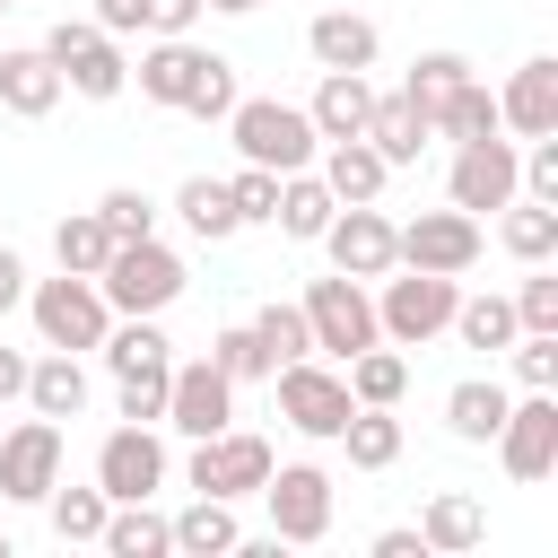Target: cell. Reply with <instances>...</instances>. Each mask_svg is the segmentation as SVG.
<instances>
[{"label":"cell","instance_id":"1","mask_svg":"<svg viewBox=\"0 0 558 558\" xmlns=\"http://www.w3.org/2000/svg\"><path fill=\"white\" fill-rule=\"evenodd\" d=\"M227 140H235L244 166H270V174H296V166H314V148H323V131L305 122V105H279V96H235Z\"/></svg>","mask_w":558,"mask_h":558},{"label":"cell","instance_id":"2","mask_svg":"<svg viewBox=\"0 0 558 558\" xmlns=\"http://www.w3.org/2000/svg\"><path fill=\"white\" fill-rule=\"evenodd\" d=\"M183 253L174 244H157V235H131V244H113L105 253V270H96V288H105V305L113 314H166L174 296H183Z\"/></svg>","mask_w":558,"mask_h":558},{"label":"cell","instance_id":"3","mask_svg":"<svg viewBox=\"0 0 558 558\" xmlns=\"http://www.w3.org/2000/svg\"><path fill=\"white\" fill-rule=\"evenodd\" d=\"M26 314H35V340H44V349H70V357H87V349L113 331L105 288H96V279H78V270L35 279V288H26Z\"/></svg>","mask_w":558,"mask_h":558},{"label":"cell","instance_id":"4","mask_svg":"<svg viewBox=\"0 0 558 558\" xmlns=\"http://www.w3.org/2000/svg\"><path fill=\"white\" fill-rule=\"evenodd\" d=\"M44 61L61 70V87L70 96H87V105H105V96H122L131 87V61H122V44L96 26V17H61L52 35H44Z\"/></svg>","mask_w":558,"mask_h":558},{"label":"cell","instance_id":"5","mask_svg":"<svg viewBox=\"0 0 558 558\" xmlns=\"http://www.w3.org/2000/svg\"><path fill=\"white\" fill-rule=\"evenodd\" d=\"M453 296H462V288H453L445 270H401V279L384 270V296H375V331H384L392 349H427V340L453 323Z\"/></svg>","mask_w":558,"mask_h":558},{"label":"cell","instance_id":"6","mask_svg":"<svg viewBox=\"0 0 558 558\" xmlns=\"http://www.w3.org/2000/svg\"><path fill=\"white\" fill-rule=\"evenodd\" d=\"M296 314H305V331H314L323 357H357V349L384 340V331H375V296H366V279H349V270L314 279V288L296 296Z\"/></svg>","mask_w":558,"mask_h":558},{"label":"cell","instance_id":"7","mask_svg":"<svg viewBox=\"0 0 558 558\" xmlns=\"http://www.w3.org/2000/svg\"><path fill=\"white\" fill-rule=\"evenodd\" d=\"M270 384H279V418H288L296 436H314V445H340V427H349V410H357L340 366L288 357V366H270Z\"/></svg>","mask_w":558,"mask_h":558},{"label":"cell","instance_id":"8","mask_svg":"<svg viewBox=\"0 0 558 558\" xmlns=\"http://www.w3.org/2000/svg\"><path fill=\"white\" fill-rule=\"evenodd\" d=\"M480 218L471 209H418L410 227H392V270H445V279H462L471 262H480Z\"/></svg>","mask_w":558,"mask_h":558},{"label":"cell","instance_id":"9","mask_svg":"<svg viewBox=\"0 0 558 558\" xmlns=\"http://www.w3.org/2000/svg\"><path fill=\"white\" fill-rule=\"evenodd\" d=\"M497 462H506V480H549L558 471V392H523V401H506V418H497Z\"/></svg>","mask_w":558,"mask_h":558},{"label":"cell","instance_id":"10","mask_svg":"<svg viewBox=\"0 0 558 558\" xmlns=\"http://www.w3.org/2000/svg\"><path fill=\"white\" fill-rule=\"evenodd\" d=\"M183 480H192V497H227V506H235V497H253V488L270 480V445L244 436V427H218V436L192 445Z\"/></svg>","mask_w":558,"mask_h":558},{"label":"cell","instance_id":"11","mask_svg":"<svg viewBox=\"0 0 558 558\" xmlns=\"http://www.w3.org/2000/svg\"><path fill=\"white\" fill-rule=\"evenodd\" d=\"M514 140L506 131H488V140H462L453 148V174H445V192H453V209H471V218H488V209H506L514 192H523V174H514Z\"/></svg>","mask_w":558,"mask_h":558},{"label":"cell","instance_id":"12","mask_svg":"<svg viewBox=\"0 0 558 558\" xmlns=\"http://www.w3.org/2000/svg\"><path fill=\"white\" fill-rule=\"evenodd\" d=\"M253 497L270 506L279 541H323L331 532V471H314V462H270V480Z\"/></svg>","mask_w":558,"mask_h":558},{"label":"cell","instance_id":"13","mask_svg":"<svg viewBox=\"0 0 558 558\" xmlns=\"http://www.w3.org/2000/svg\"><path fill=\"white\" fill-rule=\"evenodd\" d=\"M96 488H105L113 506L157 497V488H166V436H157V427H140V418H122V427L96 445Z\"/></svg>","mask_w":558,"mask_h":558},{"label":"cell","instance_id":"14","mask_svg":"<svg viewBox=\"0 0 558 558\" xmlns=\"http://www.w3.org/2000/svg\"><path fill=\"white\" fill-rule=\"evenodd\" d=\"M314 244H323L331 270H349V279H384V270H392V218H384L375 201H340Z\"/></svg>","mask_w":558,"mask_h":558},{"label":"cell","instance_id":"15","mask_svg":"<svg viewBox=\"0 0 558 558\" xmlns=\"http://www.w3.org/2000/svg\"><path fill=\"white\" fill-rule=\"evenodd\" d=\"M227 418H235V384H227L209 357H192V366L166 375V427H174V436L201 445V436H218Z\"/></svg>","mask_w":558,"mask_h":558},{"label":"cell","instance_id":"16","mask_svg":"<svg viewBox=\"0 0 558 558\" xmlns=\"http://www.w3.org/2000/svg\"><path fill=\"white\" fill-rule=\"evenodd\" d=\"M61 480V418H26L0 436V497L44 506V488Z\"/></svg>","mask_w":558,"mask_h":558},{"label":"cell","instance_id":"17","mask_svg":"<svg viewBox=\"0 0 558 558\" xmlns=\"http://www.w3.org/2000/svg\"><path fill=\"white\" fill-rule=\"evenodd\" d=\"M497 131H514V140H549V131H558V52H532V61L506 78Z\"/></svg>","mask_w":558,"mask_h":558},{"label":"cell","instance_id":"18","mask_svg":"<svg viewBox=\"0 0 558 558\" xmlns=\"http://www.w3.org/2000/svg\"><path fill=\"white\" fill-rule=\"evenodd\" d=\"M209 61H218L209 44H192V35H157V44L140 52V96L183 113V105H192V87L209 78Z\"/></svg>","mask_w":558,"mask_h":558},{"label":"cell","instance_id":"19","mask_svg":"<svg viewBox=\"0 0 558 558\" xmlns=\"http://www.w3.org/2000/svg\"><path fill=\"white\" fill-rule=\"evenodd\" d=\"M305 52H314V70H375L384 35H375V17H357V9H323V17L305 26Z\"/></svg>","mask_w":558,"mask_h":558},{"label":"cell","instance_id":"20","mask_svg":"<svg viewBox=\"0 0 558 558\" xmlns=\"http://www.w3.org/2000/svg\"><path fill=\"white\" fill-rule=\"evenodd\" d=\"M366 113H375V78H366V70H323V87H314L305 122H314L323 140H357V131H366Z\"/></svg>","mask_w":558,"mask_h":558},{"label":"cell","instance_id":"21","mask_svg":"<svg viewBox=\"0 0 558 558\" xmlns=\"http://www.w3.org/2000/svg\"><path fill=\"white\" fill-rule=\"evenodd\" d=\"M357 140H366L384 166H418V148H427L436 131H427V113L392 87V96H375V113H366V131H357Z\"/></svg>","mask_w":558,"mask_h":558},{"label":"cell","instance_id":"22","mask_svg":"<svg viewBox=\"0 0 558 558\" xmlns=\"http://www.w3.org/2000/svg\"><path fill=\"white\" fill-rule=\"evenodd\" d=\"M314 174L331 183V201H384V183H392V166L366 140H323L314 148Z\"/></svg>","mask_w":558,"mask_h":558},{"label":"cell","instance_id":"23","mask_svg":"<svg viewBox=\"0 0 558 558\" xmlns=\"http://www.w3.org/2000/svg\"><path fill=\"white\" fill-rule=\"evenodd\" d=\"M418 541H427V558H462V549H480V541H488V514H480V497H462V488L427 497V514H418Z\"/></svg>","mask_w":558,"mask_h":558},{"label":"cell","instance_id":"24","mask_svg":"<svg viewBox=\"0 0 558 558\" xmlns=\"http://www.w3.org/2000/svg\"><path fill=\"white\" fill-rule=\"evenodd\" d=\"M0 105H9L17 122H44V113L61 105V70L44 61V44H35V52H0Z\"/></svg>","mask_w":558,"mask_h":558},{"label":"cell","instance_id":"25","mask_svg":"<svg viewBox=\"0 0 558 558\" xmlns=\"http://www.w3.org/2000/svg\"><path fill=\"white\" fill-rule=\"evenodd\" d=\"M26 401H35V418H78L87 410V366L70 349H44L26 366Z\"/></svg>","mask_w":558,"mask_h":558},{"label":"cell","instance_id":"26","mask_svg":"<svg viewBox=\"0 0 558 558\" xmlns=\"http://www.w3.org/2000/svg\"><path fill=\"white\" fill-rule=\"evenodd\" d=\"M331 209H340V201H331V183H323L314 166H296V174H279V218H270V227H279V235H296V244H314V235L331 227Z\"/></svg>","mask_w":558,"mask_h":558},{"label":"cell","instance_id":"27","mask_svg":"<svg viewBox=\"0 0 558 558\" xmlns=\"http://www.w3.org/2000/svg\"><path fill=\"white\" fill-rule=\"evenodd\" d=\"M340 375H349V401H366V410H392V401L410 392V357H401L392 340H375V349L340 357Z\"/></svg>","mask_w":558,"mask_h":558},{"label":"cell","instance_id":"28","mask_svg":"<svg viewBox=\"0 0 558 558\" xmlns=\"http://www.w3.org/2000/svg\"><path fill=\"white\" fill-rule=\"evenodd\" d=\"M506 401H514V392H506L497 375H471V384H453V392H445V427H453L462 445H488V436H497V418H506Z\"/></svg>","mask_w":558,"mask_h":558},{"label":"cell","instance_id":"29","mask_svg":"<svg viewBox=\"0 0 558 558\" xmlns=\"http://www.w3.org/2000/svg\"><path fill=\"white\" fill-rule=\"evenodd\" d=\"M174 218L201 235V244H227L244 218H235V201H227V174H192L183 192H174Z\"/></svg>","mask_w":558,"mask_h":558},{"label":"cell","instance_id":"30","mask_svg":"<svg viewBox=\"0 0 558 558\" xmlns=\"http://www.w3.org/2000/svg\"><path fill=\"white\" fill-rule=\"evenodd\" d=\"M113 558H166L174 549V523L166 514H148V497H131V506H113L105 514V532H96Z\"/></svg>","mask_w":558,"mask_h":558},{"label":"cell","instance_id":"31","mask_svg":"<svg viewBox=\"0 0 558 558\" xmlns=\"http://www.w3.org/2000/svg\"><path fill=\"white\" fill-rule=\"evenodd\" d=\"M497 244H506L514 262H549V253H558V209L514 192V201H506V218H497Z\"/></svg>","mask_w":558,"mask_h":558},{"label":"cell","instance_id":"32","mask_svg":"<svg viewBox=\"0 0 558 558\" xmlns=\"http://www.w3.org/2000/svg\"><path fill=\"white\" fill-rule=\"evenodd\" d=\"M105 253H113V227H105L96 209H70V218L52 227V262H61V270L96 279V270H105Z\"/></svg>","mask_w":558,"mask_h":558},{"label":"cell","instance_id":"33","mask_svg":"<svg viewBox=\"0 0 558 558\" xmlns=\"http://www.w3.org/2000/svg\"><path fill=\"white\" fill-rule=\"evenodd\" d=\"M445 331H462V349H488L497 357L523 323H514V296H453V323Z\"/></svg>","mask_w":558,"mask_h":558},{"label":"cell","instance_id":"34","mask_svg":"<svg viewBox=\"0 0 558 558\" xmlns=\"http://www.w3.org/2000/svg\"><path fill=\"white\" fill-rule=\"evenodd\" d=\"M340 445H349V462H357V471H392V462H401V418L357 401V410H349V427H340Z\"/></svg>","mask_w":558,"mask_h":558},{"label":"cell","instance_id":"35","mask_svg":"<svg viewBox=\"0 0 558 558\" xmlns=\"http://www.w3.org/2000/svg\"><path fill=\"white\" fill-rule=\"evenodd\" d=\"M244 532H235V506L227 497H192L183 514H174V549H192V558H218V549H235Z\"/></svg>","mask_w":558,"mask_h":558},{"label":"cell","instance_id":"36","mask_svg":"<svg viewBox=\"0 0 558 558\" xmlns=\"http://www.w3.org/2000/svg\"><path fill=\"white\" fill-rule=\"evenodd\" d=\"M462 78H471V61H462V52H418V61H410V78H401V96H410V105L427 113V131H436V105H445Z\"/></svg>","mask_w":558,"mask_h":558},{"label":"cell","instance_id":"37","mask_svg":"<svg viewBox=\"0 0 558 558\" xmlns=\"http://www.w3.org/2000/svg\"><path fill=\"white\" fill-rule=\"evenodd\" d=\"M436 131H445L453 148H462V140H488V131H497V96H488L480 78H462V87L436 105Z\"/></svg>","mask_w":558,"mask_h":558},{"label":"cell","instance_id":"38","mask_svg":"<svg viewBox=\"0 0 558 558\" xmlns=\"http://www.w3.org/2000/svg\"><path fill=\"white\" fill-rule=\"evenodd\" d=\"M253 349H262V366H288V357H314V331H305L296 305H262L253 314Z\"/></svg>","mask_w":558,"mask_h":558},{"label":"cell","instance_id":"39","mask_svg":"<svg viewBox=\"0 0 558 558\" xmlns=\"http://www.w3.org/2000/svg\"><path fill=\"white\" fill-rule=\"evenodd\" d=\"M44 506H52V532H61V541H96V532H105V514H113V497H105V488H61V480L44 488Z\"/></svg>","mask_w":558,"mask_h":558},{"label":"cell","instance_id":"40","mask_svg":"<svg viewBox=\"0 0 558 558\" xmlns=\"http://www.w3.org/2000/svg\"><path fill=\"white\" fill-rule=\"evenodd\" d=\"M506 357H514V384L523 392H558V331H514Z\"/></svg>","mask_w":558,"mask_h":558},{"label":"cell","instance_id":"41","mask_svg":"<svg viewBox=\"0 0 558 558\" xmlns=\"http://www.w3.org/2000/svg\"><path fill=\"white\" fill-rule=\"evenodd\" d=\"M227 201H235L244 227H270V218H279V174H270V166H235V174H227Z\"/></svg>","mask_w":558,"mask_h":558},{"label":"cell","instance_id":"42","mask_svg":"<svg viewBox=\"0 0 558 558\" xmlns=\"http://www.w3.org/2000/svg\"><path fill=\"white\" fill-rule=\"evenodd\" d=\"M96 218L113 227V244H131V235H157V201H148L140 183H113V192L96 201Z\"/></svg>","mask_w":558,"mask_h":558},{"label":"cell","instance_id":"43","mask_svg":"<svg viewBox=\"0 0 558 558\" xmlns=\"http://www.w3.org/2000/svg\"><path fill=\"white\" fill-rule=\"evenodd\" d=\"M523 270H532V279L514 288V323H523V331H558V270H549V262H523Z\"/></svg>","mask_w":558,"mask_h":558},{"label":"cell","instance_id":"44","mask_svg":"<svg viewBox=\"0 0 558 558\" xmlns=\"http://www.w3.org/2000/svg\"><path fill=\"white\" fill-rule=\"evenodd\" d=\"M209 366L227 375V384H262L270 366H262V349H253V323H227L218 340H209Z\"/></svg>","mask_w":558,"mask_h":558},{"label":"cell","instance_id":"45","mask_svg":"<svg viewBox=\"0 0 558 558\" xmlns=\"http://www.w3.org/2000/svg\"><path fill=\"white\" fill-rule=\"evenodd\" d=\"M183 113H201V122H227V113H235V61H227V52L209 61V78L192 87V105H183Z\"/></svg>","mask_w":558,"mask_h":558},{"label":"cell","instance_id":"46","mask_svg":"<svg viewBox=\"0 0 558 558\" xmlns=\"http://www.w3.org/2000/svg\"><path fill=\"white\" fill-rule=\"evenodd\" d=\"M96 26L122 44V35H148V9H140V0H96Z\"/></svg>","mask_w":558,"mask_h":558},{"label":"cell","instance_id":"47","mask_svg":"<svg viewBox=\"0 0 558 558\" xmlns=\"http://www.w3.org/2000/svg\"><path fill=\"white\" fill-rule=\"evenodd\" d=\"M148 9V35H192V17H201V0H140Z\"/></svg>","mask_w":558,"mask_h":558},{"label":"cell","instance_id":"48","mask_svg":"<svg viewBox=\"0 0 558 558\" xmlns=\"http://www.w3.org/2000/svg\"><path fill=\"white\" fill-rule=\"evenodd\" d=\"M375 558H427V541L410 523H392V532H375Z\"/></svg>","mask_w":558,"mask_h":558},{"label":"cell","instance_id":"49","mask_svg":"<svg viewBox=\"0 0 558 558\" xmlns=\"http://www.w3.org/2000/svg\"><path fill=\"white\" fill-rule=\"evenodd\" d=\"M9 305H26V262L0 244V314H9Z\"/></svg>","mask_w":558,"mask_h":558},{"label":"cell","instance_id":"50","mask_svg":"<svg viewBox=\"0 0 558 558\" xmlns=\"http://www.w3.org/2000/svg\"><path fill=\"white\" fill-rule=\"evenodd\" d=\"M17 392H26V357H17V349H0V401H17Z\"/></svg>","mask_w":558,"mask_h":558},{"label":"cell","instance_id":"51","mask_svg":"<svg viewBox=\"0 0 558 558\" xmlns=\"http://www.w3.org/2000/svg\"><path fill=\"white\" fill-rule=\"evenodd\" d=\"M201 9H227V17H253L262 0H201Z\"/></svg>","mask_w":558,"mask_h":558},{"label":"cell","instance_id":"52","mask_svg":"<svg viewBox=\"0 0 558 558\" xmlns=\"http://www.w3.org/2000/svg\"><path fill=\"white\" fill-rule=\"evenodd\" d=\"M0 9H17V0H0Z\"/></svg>","mask_w":558,"mask_h":558},{"label":"cell","instance_id":"53","mask_svg":"<svg viewBox=\"0 0 558 558\" xmlns=\"http://www.w3.org/2000/svg\"><path fill=\"white\" fill-rule=\"evenodd\" d=\"M0 558H9V549H0Z\"/></svg>","mask_w":558,"mask_h":558}]
</instances>
